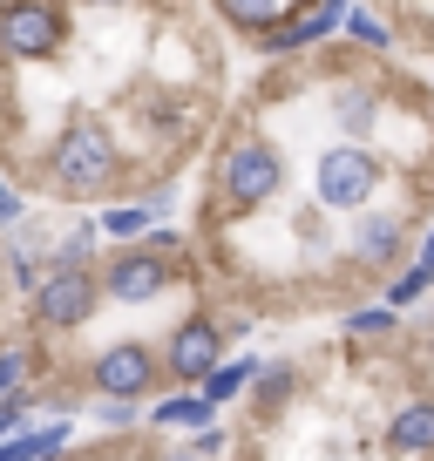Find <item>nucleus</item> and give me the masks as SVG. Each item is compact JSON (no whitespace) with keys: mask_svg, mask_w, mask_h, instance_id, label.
Segmentation results:
<instances>
[{"mask_svg":"<svg viewBox=\"0 0 434 461\" xmlns=\"http://www.w3.org/2000/svg\"><path fill=\"white\" fill-rule=\"evenodd\" d=\"M116 170H122V149H116V136L102 130V122H68L61 130V143H55V157H48V176H55V190L61 197H102V190L116 184Z\"/></svg>","mask_w":434,"mask_h":461,"instance_id":"nucleus-1","label":"nucleus"},{"mask_svg":"<svg viewBox=\"0 0 434 461\" xmlns=\"http://www.w3.org/2000/svg\"><path fill=\"white\" fill-rule=\"evenodd\" d=\"M285 190V163L265 136H238L217 163V197L231 203V211H265V203Z\"/></svg>","mask_w":434,"mask_h":461,"instance_id":"nucleus-2","label":"nucleus"},{"mask_svg":"<svg viewBox=\"0 0 434 461\" xmlns=\"http://www.w3.org/2000/svg\"><path fill=\"white\" fill-rule=\"evenodd\" d=\"M312 184H319V203H326V211L353 217L360 203H374V190H380V157L360 143V136H339L333 149H319Z\"/></svg>","mask_w":434,"mask_h":461,"instance_id":"nucleus-3","label":"nucleus"},{"mask_svg":"<svg viewBox=\"0 0 434 461\" xmlns=\"http://www.w3.org/2000/svg\"><path fill=\"white\" fill-rule=\"evenodd\" d=\"M95 299H102V278L95 265H48L34 278V326L41 332H75L95 319Z\"/></svg>","mask_w":434,"mask_h":461,"instance_id":"nucleus-4","label":"nucleus"},{"mask_svg":"<svg viewBox=\"0 0 434 461\" xmlns=\"http://www.w3.org/2000/svg\"><path fill=\"white\" fill-rule=\"evenodd\" d=\"M68 41V14L55 0H0V55L7 61H55Z\"/></svg>","mask_w":434,"mask_h":461,"instance_id":"nucleus-5","label":"nucleus"},{"mask_svg":"<svg viewBox=\"0 0 434 461\" xmlns=\"http://www.w3.org/2000/svg\"><path fill=\"white\" fill-rule=\"evenodd\" d=\"M170 245H176V238H157V245H130V251H116V258L102 265V292H109L116 305H143V299H157V292L176 278Z\"/></svg>","mask_w":434,"mask_h":461,"instance_id":"nucleus-6","label":"nucleus"},{"mask_svg":"<svg viewBox=\"0 0 434 461\" xmlns=\"http://www.w3.org/2000/svg\"><path fill=\"white\" fill-rule=\"evenodd\" d=\"M157 374H163V360L149 353L143 339L109 346V353H95V360H88V387H95V393H130V401H143V393L157 387Z\"/></svg>","mask_w":434,"mask_h":461,"instance_id":"nucleus-7","label":"nucleus"},{"mask_svg":"<svg viewBox=\"0 0 434 461\" xmlns=\"http://www.w3.org/2000/svg\"><path fill=\"white\" fill-rule=\"evenodd\" d=\"M224 360V332H217V319H184V326L170 332V346H163V374H176L184 387H197L211 366Z\"/></svg>","mask_w":434,"mask_h":461,"instance_id":"nucleus-8","label":"nucleus"},{"mask_svg":"<svg viewBox=\"0 0 434 461\" xmlns=\"http://www.w3.org/2000/svg\"><path fill=\"white\" fill-rule=\"evenodd\" d=\"M401 251H407V217H393V211H360V217H353L347 258L360 265V272H387Z\"/></svg>","mask_w":434,"mask_h":461,"instance_id":"nucleus-9","label":"nucleus"},{"mask_svg":"<svg viewBox=\"0 0 434 461\" xmlns=\"http://www.w3.org/2000/svg\"><path fill=\"white\" fill-rule=\"evenodd\" d=\"M387 455H434V393H414V401L393 407Z\"/></svg>","mask_w":434,"mask_h":461,"instance_id":"nucleus-10","label":"nucleus"},{"mask_svg":"<svg viewBox=\"0 0 434 461\" xmlns=\"http://www.w3.org/2000/svg\"><path fill=\"white\" fill-rule=\"evenodd\" d=\"M75 441V420H41V428H14L0 434V461H48Z\"/></svg>","mask_w":434,"mask_h":461,"instance_id":"nucleus-11","label":"nucleus"},{"mask_svg":"<svg viewBox=\"0 0 434 461\" xmlns=\"http://www.w3.org/2000/svg\"><path fill=\"white\" fill-rule=\"evenodd\" d=\"M333 122H339V136H374V122H380V88H366V82H347V88H333Z\"/></svg>","mask_w":434,"mask_h":461,"instance_id":"nucleus-12","label":"nucleus"},{"mask_svg":"<svg viewBox=\"0 0 434 461\" xmlns=\"http://www.w3.org/2000/svg\"><path fill=\"white\" fill-rule=\"evenodd\" d=\"M203 420H217V407L203 401V393H170V401L149 407V428H170V434H190V428H203Z\"/></svg>","mask_w":434,"mask_h":461,"instance_id":"nucleus-13","label":"nucleus"},{"mask_svg":"<svg viewBox=\"0 0 434 461\" xmlns=\"http://www.w3.org/2000/svg\"><path fill=\"white\" fill-rule=\"evenodd\" d=\"M251 374H258V360H217L211 374L197 380V393H203L211 407H224V401H238V393L251 387Z\"/></svg>","mask_w":434,"mask_h":461,"instance_id":"nucleus-14","label":"nucleus"},{"mask_svg":"<svg viewBox=\"0 0 434 461\" xmlns=\"http://www.w3.org/2000/svg\"><path fill=\"white\" fill-rule=\"evenodd\" d=\"M292 387H299V366H292V360H265L258 374H251V387H245V393H251V407H265V414H272V407L285 401Z\"/></svg>","mask_w":434,"mask_h":461,"instance_id":"nucleus-15","label":"nucleus"},{"mask_svg":"<svg viewBox=\"0 0 434 461\" xmlns=\"http://www.w3.org/2000/svg\"><path fill=\"white\" fill-rule=\"evenodd\" d=\"M48 265H95V224H68L48 251Z\"/></svg>","mask_w":434,"mask_h":461,"instance_id":"nucleus-16","label":"nucleus"},{"mask_svg":"<svg viewBox=\"0 0 434 461\" xmlns=\"http://www.w3.org/2000/svg\"><path fill=\"white\" fill-rule=\"evenodd\" d=\"M149 224H157V203H116V211L102 217V230H109V238H143Z\"/></svg>","mask_w":434,"mask_h":461,"instance_id":"nucleus-17","label":"nucleus"},{"mask_svg":"<svg viewBox=\"0 0 434 461\" xmlns=\"http://www.w3.org/2000/svg\"><path fill=\"white\" fill-rule=\"evenodd\" d=\"M217 7H224V14H231L238 28H251V34H258V28H272V21L285 14V0H217Z\"/></svg>","mask_w":434,"mask_h":461,"instance_id":"nucleus-18","label":"nucleus"},{"mask_svg":"<svg viewBox=\"0 0 434 461\" xmlns=\"http://www.w3.org/2000/svg\"><path fill=\"white\" fill-rule=\"evenodd\" d=\"M393 326H401V305H366V312H347L353 339H387Z\"/></svg>","mask_w":434,"mask_h":461,"instance_id":"nucleus-19","label":"nucleus"},{"mask_svg":"<svg viewBox=\"0 0 434 461\" xmlns=\"http://www.w3.org/2000/svg\"><path fill=\"white\" fill-rule=\"evenodd\" d=\"M28 374H34V353L28 346H0V401L14 387H28Z\"/></svg>","mask_w":434,"mask_h":461,"instance_id":"nucleus-20","label":"nucleus"},{"mask_svg":"<svg viewBox=\"0 0 434 461\" xmlns=\"http://www.w3.org/2000/svg\"><path fill=\"white\" fill-rule=\"evenodd\" d=\"M339 28H347V34H353L360 48H374V55L387 48V28H380V21L366 14V7H347V14H339Z\"/></svg>","mask_w":434,"mask_h":461,"instance_id":"nucleus-21","label":"nucleus"},{"mask_svg":"<svg viewBox=\"0 0 434 461\" xmlns=\"http://www.w3.org/2000/svg\"><path fill=\"white\" fill-rule=\"evenodd\" d=\"M428 285H434V272L414 258V272H401V278L387 285V305H414V299H428Z\"/></svg>","mask_w":434,"mask_h":461,"instance_id":"nucleus-22","label":"nucleus"},{"mask_svg":"<svg viewBox=\"0 0 434 461\" xmlns=\"http://www.w3.org/2000/svg\"><path fill=\"white\" fill-rule=\"evenodd\" d=\"M14 217H21V203H14V190L0 184V224H14Z\"/></svg>","mask_w":434,"mask_h":461,"instance_id":"nucleus-23","label":"nucleus"},{"mask_svg":"<svg viewBox=\"0 0 434 461\" xmlns=\"http://www.w3.org/2000/svg\"><path fill=\"white\" fill-rule=\"evenodd\" d=\"M420 265H428V272H434V230H428V245H420Z\"/></svg>","mask_w":434,"mask_h":461,"instance_id":"nucleus-24","label":"nucleus"},{"mask_svg":"<svg viewBox=\"0 0 434 461\" xmlns=\"http://www.w3.org/2000/svg\"><path fill=\"white\" fill-rule=\"evenodd\" d=\"M82 7H122V0H82Z\"/></svg>","mask_w":434,"mask_h":461,"instance_id":"nucleus-25","label":"nucleus"},{"mask_svg":"<svg viewBox=\"0 0 434 461\" xmlns=\"http://www.w3.org/2000/svg\"><path fill=\"white\" fill-rule=\"evenodd\" d=\"M0 299H7V278H0Z\"/></svg>","mask_w":434,"mask_h":461,"instance_id":"nucleus-26","label":"nucleus"}]
</instances>
